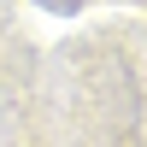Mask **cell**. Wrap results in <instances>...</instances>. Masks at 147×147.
<instances>
[{
	"label": "cell",
	"mask_w": 147,
	"mask_h": 147,
	"mask_svg": "<svg viewBox=\"0 0 147 147\" xmlns=\"http://www.w3.org/2000/svg\"><path fill=\"white\" fill-rule=\"evenodd\" d=\"M53 6H77V0H53Z\"/></svg>",
	"instance_id": "1"
}]
</instances>
